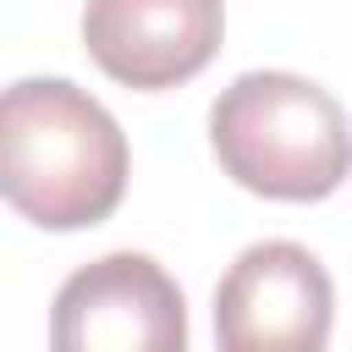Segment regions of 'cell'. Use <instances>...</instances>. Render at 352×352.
<instances>
[{
    "label": "cell",
    "instance_id": "6da1fadb",
    "mask_svg": "<svg viewBox=\"0 0 352 352\" xmlns=\"http://www.w3.org/2000/svg\"><path fill=\"white\" fill-rule=\"evenodd\" d=\"M126 132L66 77H22L0 88V198L44 226L82 231L116 214L126 192Z\"/></svg>",
    "mask_w": 352,
    "mask_h": 352
},
{
    "label": "cell",
    "instance_id": "7a4b0ae2",
    "mask_svg": "<svg viewBox=\"0 0 352 352\" xmlns=\"http://www.w3.org/2000/svg\"><path fill=\"white\" fill-rule=\"evenodd\" d=\"M220 170L280 204H319L346 182V116L297 72H242L209 110Z\"/></svg>",
    "mask_w": 352,
    "mask_h": 352
},
{
    "label": "cell",
    "instance_id": "3957f363",
    "mask_svg": "<svg viewBox=\"0 0 352 352\" xmlns=\"http://www.w3.org/2000/svg\"><path fill=\"white\" fill-rule=\"evenodd\" d=\"M330 324L336 286L302 242H253L214 286L220 352H324Z\"/></svg>",
    "mask_w": 352,
    "mask_h": 352
},
{
    "label": "cell",
    "instance_id": "277c9868",
    "mask_svg": "<svg viewBox=\"0 0 352 352\" xmlns=\"http://www.w3.org/2000/svg\"><path fill=\"white\" fill-rule=\"evenodd\" d=\"M50 352H187L182 286L148 253H104L60 280Z\"/></svg>",
    "mask_w": 352,
    "mask_h": 352
},
{
    "label": "cell",
    "instance_id": "5b68a950",
    "mask_svg": "<svg viewBox=\"0 0 352 352\" xmlns=\"http://www.w3.org/2000/svg\"><path fill=\"white\" fill-rule=\"evenodd\" d=\"M226 38L220 0H88L82 44L104 77L138 94L192 82Z\"/></svg>",
    "mask_w": 352,
    "mask_h": 352
}]
</instances>
